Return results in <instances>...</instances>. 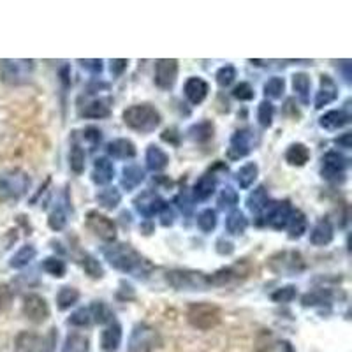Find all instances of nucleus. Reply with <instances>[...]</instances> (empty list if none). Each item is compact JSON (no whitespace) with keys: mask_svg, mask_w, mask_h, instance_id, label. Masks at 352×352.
Wrapping results in <instances>:
<instances>
[{"mask_svg":"<svg viewBox=\"0 0 352 352\" xmlns=\"http://www.w3.org/2000/svg\"><path fill=\"white\" fill-rule=\"evenodd\" d=\"M335 238V229L328 219H320L310 231V243L316 247H326Z\"/></svg>","mask_w":352,"mask_h":352,"instance_id":"nucleus-23","label":"nucleus"},{"mask_svg":"<svg viewBox=\"0 0 352 352\" xmlns=\"http://www.w3.org/2000/svg\"><path fill=\"white\" fill-rule=\"evenodd\" d=\"M160 138H162V141H166V143L173 144V146H178V144H180L182 136H180V132H178V129L169 127L160 134Z\"/></svg>","mask_w":352,"mask_h":352,"instance_id":"nucleus-58","label":"nucleus"},{"mask_svg":"<svg viewBox=\"0 0 352 352\" xmlns=\"http://www.w3.org/2000/svg\"><path fill=\"white\" fill-rule=\"evenodd\" d=\"M106 152H108V155L113 157V159L127 160V159H134L138 150H136V144L132 143L131 140H127V138H118V140L109 141L108 146H106Z\"/></svg>","mask_w":352,"mask_h":352,"instance_id":"nucleus-21","label":"nucleus"},{"mask_svg":"<svg viewBox=\"0 0 352 352\" xmlns=\"http://www.w3.org/2000/svg\"><path fill=\"white\" fill-rule=\"evenodd\" d=\"M80 62L81 67L85 69V71L92 72V74H100L102 72V67H104V62L100 60V58H88V60H78Z\"/></svg>","mask_w":352,"mask_h":352,"instance_id":"nucleus-57","label":"nucleus"},{"mask_svg":"<svg viewBox=\"0 0 352 352\" xmlns=\"http://www.w3.org/2000/svg\"><path fill=\"white\" fill-rule=\"evenodd\" d=\"M210 92V85L203 80V78L192 76L188 78L184 85V94L187 97V100L190 104L197 106L201 104L206 97H208Z\"/></svg>","mask_w":352,"mask_h":352,"instance_id":"nucleus-17","label":"nucleus"},{"mask_svg":"<svg viewBox=\"0 0 352 352\" xmlns=\"http://www.w3.org/2000/svg\"><path fill=\"white\" fill-rule=\"evenodd\" d=\"M21 312H23L25 319H28L34 324H43L44 320L50 317V305L46 298L32 292V294H27L23 298Z\"/></svg>","mask_w":352,"mask_h":352,"instance_id":"nucleus-11","label":"nucleus"},{"mask_svg":"<svg viewBox=\"0 0 352 352\" xmlns=\"http://www.w3.org/2000/svg\"><path fill=\"white\" fill-rule=\"evenodd\" d=\"M48 226L53 229V231H62V229L67 226V213L62 206H56L48 217Z\"/></svg>","mask_w":352,"mask_h":352,"instance_id":"nucleus-51","label":"nucleus"},{"mask_svg":"<svg viewBox=\"0 0 352 352\" xmlns=\"http://www.w3.org/2000/svg\"><path fill=\"white\" fill-rule=\"evenodd\" d=\"M32 180L28 173L20 168H11L0 173V201H18L28 192Z\"/></svg>","mask_w":352,"mask_h":352,"instance_id":"nucleus-3","label":"nucleus"},{"mask_svg":"<svg viewBox=\"0 0 352 352\" xmlns=\"http://www.w3.org/2000/svg\"><path fill=\"white\" fill-rule=\"evenodd\" d=\"M166 280L176 291H206L208 285V275L196 270L175 268L166 273Z\"/></svg>","mask_w":352,"mask_h":352,"instance_id":"nucleus-5","label":"nucleus"},{"mask_svg":"<svg viewBox=\"0 0 352 352\" xmlns=\"http://www.w3.org/2000/svg\"><path fill=\"white\" fill-rule=\"evenodd\" d=\"M124 124L132 131L141 132V134H150L155 131L162 122L159 109L152 104H132L122 115Z\"/></svg>","mask_w":352,"mask_h":352,"instance_id":"nucleus-2","label":"nucleus"},{"mask_svg":"<svg viewBox=\"0 0 352 352\" xmlns=\"http://www.w3.org/2000/svg\"><path fill=\"white\" fill-rule=\"evenodd\" d=\"M122 338H124V333H122L120 322L113 320L111 324H108V328L100 333V349L104 352H116L120 349Z\"/></svg>","mask_w":352,"mask_h":352,"instance_id":"nucleus-20","label":"nucleus"},{"mask_svg":"<svg viewBox=\"0 0 352 352\" xmlns=\"http://www.w3.org/2000/svg\"><path fill=\"white\" fill-rule=\"evenodd\" d=\"M43 270L55 278H64L67 273V266L60 257H46L43 261Z\"/></svg>","mask_w":352,"mask_h":352,"instance_id":"nucleus-43","label":"nucleus"},{"mask_svg":"<svg viewBox=\"0 0 352 352\" xmlns=\"http://www.w3.org/2000/svg\"><path fill=\"white\" fill-rule=\"evenodd\" d=\"M236 76H238V72H236V67H234V65H224V67H220L219 71H217L215 80H217V83H219V87L228 88L234 83Z\"/></svg>","mask_w":352,"mask_h":352,"instance_id":"nucleus-49","label":"nucleus"},{"mask_svg":"<svg viewBox=\"0 0 352 352\" xmlns=\"http://www.w3.org/2000/svg\"><path fill=\"white\" fill-rule=\"evenodd\" d=\"M292 212H294V206L287 199L278 201V203H270V206L264 212V219H266V224L270 228L275 229V231H282L287 226Z\"/></svg>","mask_w":352,"mask_h":352,"instance_id":"nucleus-14","label":"nucleus"},{"mask_svg":"<svg viewBox=\"0 0 352 352\" xmlns=\"http://www.w3.org/2000/svg\"><path fill=\"white\" fill-rule=\"evenodd\" d=\"M232 97L241 100V102H248V100H252L254 97H256V92H254L252 85L247 83V81H241V83L236 85L234 90H232Z\"/></svg>","mask_w":352,"mask_h":352,"instance_id":"nucleus-53","label":"nucleus"},{"mask_svg":"<svg viewBox=\"0 0 352 352\" xmlns=\"http://www.w3.org/2000/svg\"><path fill=\"white\" fill-rule=\"evenodd\" d=\"M187 320L188 324L199 331H210L220 324L222 310L210 301H197L188 307Z\"/></svg>","mask_w":352,"mask_h":352,"instance_id":"nucleus-4","label":"nucleus"},{"mask_svg":"<svg viewBox=\"0 0 352 352\" xmlns=\"http://www.w3.org/2000/svg\"><path fill=\"white\" fill-rule=\"evenodd\" d=\"M331 300V294L326 289H317V291L307 292L303 298H301V303L303 307H317V305H324Z\"/></svg>","mask_w":352,"mask_h":352,"instance_id":"nucleus-48","label":"nucleus"},{"mask_svg":"<svg viewBox=\"0 0 352 352\" xmlns=\"http://www.w3.org/2000/svg\"><path fill=\"white\" fill-rule=\"evenodd\" d=\"M250 272H252L250 263L247 259H241L238 263L231 264V266L220 268L215 273H212V275H208V285L210 287H224V285L232 284V282L247 278Z\"/></svg>","mask_w":352,"mask_h":352,"instance_id":"nucleus-9","label":"nucleus"},{"mask_svg":"<svg viewBox=\"0 0 352 352\" xmlns=\"http://www.w3.org/2000/svg\"><path fill=\"white\" fill-rule=\"evenodd\" d=\"M259 176V166L256 162H247L236 171V184L240 188H250Z\"/></svg>","mask_w":352,"mask_h":352,"instance_id":"nucleus-35","label":"nucleus"},{"mask_svg":"<svg viewBox=\"0 0 352 352\" xmlns=\"http://www.w3.org/2000/svg\"><path fill=\"white\" fill-rule=\"evenodd\" d=\"M37 347H39V336L32 331H21L14 338L16 352H36Z\"/></svg>","mask_w":352,"mask_h":352,"instance_id":"nucleus-38","label":"nucleus"},{"mask_svg":"<svg viewBox=\"0 0 352 352\" xmlns=\"http://www.w3.org/2000/svg\"><path fill=\"white\" fill-rule=\"evenodd\" d=\"M80 301V291L76 287H71V285H64L60 287L58 294H56V305L60 310H69L71 307Z\"/></svg>","mask_w":352,"mask_h":352,"instance_id":"nucleus-41","label":"nucleus"},{"mask_svg":"<svg viewBox=\"0 0 352 352\" xmlns=\"http://www.w3.org/2000/svg\"><path fill=\"white\" fill-rule=\"evenodd\" d=\"M113 178H115V166H113L111 160L108 157H99L94 162L92 169V182L99 187H104V185L111 184Z\"/></svg>","mask_w":352,"mask_h":352,"instance_id":"nucleus-19","label":"nucleus"},{"mask_svg":"<svg viewBox=\"0 0 352 352\" xmlns=\"http://www.w3.org/2000/svg\"><path fill=\"white\" fill-rule=\"evenodd\" d=\"M166 204V201L160 197V194H157L155 190L148 188L141 192L140 196L134 199V208L140 215H143L144 219H152V217L159 215V212L162 210V206Z\"/></svg>","mask_w":352,"mask_h":352,"instance_id":"nucleus-16","label":"nucleus"},{"mask_svg":"<svg viewBox=\"0 0 352 352\" xmlns=\"http://www.w3.org/2000/svg\"><path fill=\"white\" fill-rule=\"evenodd\" d=\"M338 97V87H336L335 80L328 74H322L320 76V87H319V92L316 94V109H322L324 106L331 104L333 100H336Z\"/></svg>","mask_w":352,"mask_h":352,"instance_id":"nucleus-18","label":"nucleus"},{"mask_svg":"<svg viewBox=\"0 0 352 352\" xmlns=\"http://www.w3.org/2000/svg\"><path fill=\"white\" fill-rule=\"evenodd\" d=\"M111 100L109 99H96L92 102H88L83 108L81 115L85 118H94V120H102V118H108L111 115Z\"/></svg>","mask_w":352,"mask_h":352,"instance_id":"nucleus-29","label":"nucleus"},{"mask_svg":"<svg viewBox=\"0 0 352 352\" xmlns=\"http://www.w3.org/2000/svg\"><path fill=\"white\" fill-rule=\"evenodd\" d=\"M217 252H219L220 256H231V254L234 252V245L229 240H226V238H220V240L217 241Z\"/></svg>","mask_w":352,"mask_h":352,"instance_id":"nucleus-60","label":"nucleus"},{"mask_svg":"<svg viewBox=\"0 0 352 352\" xmlns=\"http://www.w3.org/2000/svg\"><path fill=\"white\" fill-rule=\"evenodd\" d=\"M273 116H275V106L268 99H264L257 106V122H259L261 127L268 129L273 125Z\"/></svg>","mask_w":352,"mask_h":352,"instance_id":"nucleus-44","label":"nucleus"},{"mask_svg":"<svg viewBox=\"0 0 352 352\" xmlns=\"http://www.w3.org/2000/svg\"><path fill=\"white\" fill-rule=\"evenodd\" d=\"M285 229H287V234L291 240H300L308 229V220L305 217V213L300 212V210H294Z\"/></svg>","mask_w":352,"mask_h":352,"instance_id":"nucleus-33","label":"nucleus"},{"mask_svg":"<svg viewBox=\"0 0 352 352\" xmlns=\"http://www.w3.org/2000/svg\"><path fill=\"white\" fill-rule=\"evenodd\" d=\"M188 138L196 143H208L210 140H213V134H215V125L210 120H201L197 124L190 125L188 129Z\"/></svg>","mask_w":352,"mask_h":352,"instance_id":"nucleus-31","label":"nucleus"},{"mask_svg":"<svg viewBox=\"0 0 352 352\" xmlns=\"http://www.w3.org/2000/svg\"><path fill=\"white\" fill-rule=\"evenodd\" d=\"M80 264H81V268L85 270V273H87L90 278H96V280H99V278H102V276H104V268H102V264H100V261H97V257H94L92 254L85 252L83 256H81Z\"/></svg>","mask_w":352,"mask_h":352,"instance_id":"nucleus-40","label":"nucleus"},{"mask_svg":"<svg viewBox=\"0 0 352 352\" xmlns=\"http://www.w3.org/2000/svg\"><path fill=\"white\" fill-rule=\"evenodd\" d=\"M88 310H90L92 320H96L97 324H111L113 320H115L111 308H109L104 301H94Z\"/></svg>","mask_w":352,"mask_h":352,"instance_id":"nucleus-39","label":"nucleus"},{"mask_svg":"<svg viewBox=\"0 0 352 352\" xmlns=\"http://www.w3.org/2000/svg\"><path fill=\"white\" fill-rule=\"evenodd\" d=\"M141 231H144V234H152L153 228L150 224H143L141 226Z\"/></svg>","mask_w":352,"mask_h":352,"instance_id":"nucleus-63","label":"nucleus"},{"mask_svg":"<svg viewBox=\"0 0 352 352\" xmlns=\"http://www.w3.org/2000/svg\"><path fill=\"white\" fill-rule=\"evenodd\" d=\"M292 90L296 92L298 99L308 104L310 102V90H312V80L307 72H296L292 74Z\"/></svg>","mask_w":352,"mask_h":352,"instance_id":"nucleus-30","label":"nucleus"},{"mask_svg":"<svg viewBox=\"0 0 352 352\" xmlns=\"http://www.w3.org/2000/svg\"><path fill=\"white\" fill-rule=\"evenodd\" d=\"M270 203H272V201H270V194L264 185H259L257 188H254L252 192L248 194L247 197V208L252 213H256V215H261V213L266 212Z\"/></svg>","mask_w":352,"mask_h":352,"instance_id":"nucleus-26","label":"nucleus"},{"mask_svg":"<svg viewBox=\"0 0 352 352\" xmlns=\"http://www.w3.org/2000/svg\"><path fill=\"white\" fill-rule=\"evenodd\" d=\"M178 78V60L175 58H159L155 62V85L162 90H171Z\"/></svg>","mask_w":352,"mask_h":352,"instance_id":"nucleus-15","label":"nucleus"},{"mask_svg":"<svg viewBox=\"0 0 352 352\" xmlns=\"http://www.w3.org/2000/svg\"><path fill=\"white\" fill-rule=\"evenodd\" d=\"M104 257L111 264V268L136 276V278H144L152 270L148 259H144L136 248L129 243H111L104 248Z\"/></svg>","mask_w":352,"mask_h":352,"instance_id":"nucleus-1","label":"nucleus"},{"mask_svg":"<svg viewBox=\"0 0 352 352\" xmlns=\"http://www.w3.org/2000/svg\"><path fill=\"white\" fill-rule=\"evenodd\" d=\"M351 122L347 109H331L319 118V125L324 131H340Z\"/></svg>","mask_w":352,"mask_h":352,"instance_id":"nucleus-22","label":"nucleus"},{"mask_svg":"<svg viewBox=\"0 0 352 352\" xmlns=\"http://www.w3.org/2000/svg\"><path fill=\"white\" fill-rule=\"evenodd\" d=\"M254 143H256V134L252 129H240L232 134L231 141H229L228 157L231 160L243 159L252 152Z\"/></svg>","mask_w":352,"mask_h":352,"instance_id":"nucleus-12","label":"nucleus"},{"mask_svg":"<svg viewBox=\"0 0 352 352\" xmlns=\"http://www.w3.org/2000/svg\"><path fill=\"white\" fill-rule=\"evenodd\" d=\"M9 303H11V291H9L8 285L0 284V312H2Z\"/></svg>","mask_w":352,"mask_h":352,"instance_id":"nucleus-61","label":"nucleus"},{"mask_svg":"<svg viewBox=\"0 0 352 352\" xmlns=\"http://www.w3.org/2000/svg\"><path fill=\"white\" fill-rule=\"evenodd\" d=\"M349 166V160L342 155L340 152H331L326 153L322 157V168H320V175L328 182H344L345 178V169Z\"/></svg>","mask_w":352,"mask_h":352,"instance_id":"nucleus-13","label":"nucleus"},{"mask_svg":"<svg viewBox=\"0 0 352 352\" xmlns=\"http://www.w3.org/2000/svg\"><path fill=\"white\" fill-rule=\"evenodd\" d=\"M160 344H162V338L159 331L146 322H140L132 328L127 349L129 352H153L160 347Z\"/></svg>","mask_w":352,"mask_h":352,"instance_id":"nucleus-7","label":"nucleus"},{"mask_svg":"<svg viewBox=\"0 0 352 352\" xmlns=\"http://www.w3.org/2000/svg\"><path fill=\"white\" fill-rule=\"evenodd\" d=\"M87 228L96 234L99 240L106 243H115L116 240V224L104 213H99L97 210H90L85 217Z\"/></svg>","mask_w":352,"mask_h":352,"instance_id":"nucleus-10","label":"nucleus"},{"mask_svg":"<svg viewBox=\"0 0 352 352\" xmlns=\"http://www.w3.org/2000/svg\"><path fill=\"white\" fill-rule=\"evenodd\" d=\"M144 159H146V168L153 173L164 171L169 166V155L157 144H150L148 148H146Z\"/></svg>","mask_w":352,"mask_h":352,"instance_id":"nucleus-25","label":"nucleus"},{"mask_svg":"<svg viewBox=\"0 0 352 352\" xmlns=\"http://www.w3.org/2000/svg\"><path fill=\"white\" fill-rule=\"evenodd\" d=\"M96 199L99 206H102L104 210H115L120 204L122 192L116 187H106L100 192H97Z\"/></svg>","mask_w":352,"mask_h":352,"instance_id":"nucleus-36","label":"nucleus"},{"mask_svg":"<svg viewBox=\"0 0 352 352\" xmlns=\"http://www.w3.org/2000/svg\"><path fill=\"white\" fill-rule=\"evenodd\" d=\"M176 204H178V208L182 210V213L190 215V212H192L194 208V199L190 197V194H188L187 190H182V192L176 196Z\"/></svg>","mask_w":352,"mask_h":352,"instance_id":"nucleus-55","label":"nucleus"},{"mask_svg":"<svg viewBox=\"0 0 352 352\" xmlns=\"http://www.w3.org/2000/svg\"><path fill=\"white\" fill-rule=\"evenodd\" d=\"M310 148L303 143H292L289 144V148L285 150V162L289 166H296V168H303L310 160Z\"/></svg>","mask_w":352,"mask_h":352,"instance_id":"nucleus-27","label":"nucleus"},{"mask_svg":"<svg viewBox=\"0 0 352 352\" xmlns=\"http://www.w3.org/2000/svg\"><path fill=\"white\" fill-rule=\"evenodd\" d=\"M90 351V340L81 333H69L62 345V352H88Z\"/></svg>","mask_w":352,"mask_h":352,"instance_id":"nucleus-37","label":"nucleus"},{"mask_svg":"<svg viewBox=\"0 0 352 352\" xmlns=\"http://www.w3.org/2000/svg\"><path fill=\"white\" fill-rule=\"evenodd\" d=\"M67 322L71 326H76V328H87V326H90V322H92L90 310H88V308H78L76 312L71 314Z\"/></svg>","mask_w":352,"mask_h":352,"instance_id":"nucleus-52","label":"nucleus"},{"mask_svg":"<svg viewBox=\"0 0 352 352\" xmlns=\"http://www.w3.org/2000/svg\"><path fill=\"white\" fill-rule=\"evenodd\" d=\"M268 268L276 275H296L305 270V259L296 250H282L270 257Z\"/></svg>","mask_w":352,"mask_h":352,"instance_id":"nucleus-8","label":"nucleus"},{"mask_svg":"<svg viewBox=\"0 0 352 352\" xmlns=\"http://www.w3.org/2000/svg\"><path fill=\"white\" fill-rule=\"evenodd\" d=\"M85 162H87V153L80 144H74L69 153V166H71L72 173L81 175L85 171Z\"/></svg>","mask_w":352,"mask_h":352,"instance_id":"nucleus-46","label":"nucleus"},{"mask_svg":"<svg viewBox=\"0 0 352 352\" xmlns=\"http://www.w3.org/2000/svg\"><path fill=\"white\" fill-rule=\"evenodd\" d=\"M335 143L345 150L351 148V132H345V134H342L340 138H336Z\"/></svg>","mask_w":352,"mask_h":352,"instance_id":"nucleus-62","label":"nucleus"},{"mask_svg":"<svg viewBox=\"0 0 352 352\" xmlns=\"http://www.w3.org/2000/svg\"><path fill=\"white\" fill-rule=\"evenodd\" d=\"M217 190V176L213 173H204L192 187V199L208 201Z\"/></svg>","mask_w":352,"mask_h":352,"instance_id":"nucleus-24","label":"nucleus"},{"mask_svg":"<svg viewBox=\"0 0 352 352\" xmlns=\"http://www.w3.org/2000/svg\"><path fill=\"white\" fill-rule=\"evenodd\" d=\"M264 96L270 97V99H280L285 92V80L280 76L270 78L263 87Z\"/></svg>","mask_w":352,"mask_h":352,"instance_id":"nucleus-42","label":"nucleus"},{"mask_svg":"<svg viewBox=\"0 0 352 352\" xmlns=\"http://www.w3.org/2000/svg\"><path fill=\"white\" fill-rule=\"evenodd\" d=\"M159 217H160V224L164 226V228H171V226L175 224L176 213L175 210H173L171 204L166 203L164 206H162V210L159 212Z\"/></svg>","mask_w":352,"mask_h":352,"instance_id":"nucleus-56","label":"nucleus"},{"mask_svg":"<svg viewBox=\"0 0 352 352\" xmlns=\"http://www.w3.org/2000/svg\"><path fill=\"white\" fill-rule=\"evenodd\" d=\"M217 224H219V219H217L215 210L206 208L197 215V228L203 232H212L217 228Z\"/></svg>","mask_w":352,"mask_h":352,"instance_id":"nucleus-47","label":"nucleus"},{"mask_svg":"<svg viewBox=\"0 0 352 352\" xmlns=\"http://www.w3.org/2000/svg\"><path fill=\"white\" fill-rule=\"evenodd\" d=\"M248 220L245 217V213L241 210L234 208L229 212V215L226 217V229H228L229 234L232 236H241L245 231H247Z\"/></svg>","mask_w":352,"mask_h":352,"instance_id":"nucleus-32","label":"nucleus"},{"mask_svg":"<svg viewBox=\"0 0 352 352\" xmlns=\"http://www.w3.org/2000/svg\"><path fill=\"white\" fill-rule=\"evenodd\" d=\"M144 182V169L138 164H129L122 169L120 184L125 190H134Z\"/></svg>","mask_w":352,"mask_h":352,"instance_id":"nucleus-28","label":"nucleus"},{"mask_svg":"<svg viewBox=\"0 0 352 352\" xmlns=\"http://www.w3.org/2000/svg\"><path fill=\"white\" fill-rule=\"evenodd\" d=\"M238 201H240V196L232 187H224L220 190L219 199H217V204H219L220 210H234L236 208Z\"/></svg>","mask_w":352,"mask_h":352,"instance_id":"nucleus-45","label":"nucleus"},{"mask_svg":"<svg viewBox=\"0 0 352 352\" xmlns=\"http://www.w3.org/2000/svg\"><path fill=\"white\" fill-rule=\"evenodd\" d=\"M83 140L87 141L92 148H96L97 144L102 141V132H100V129L96 127V125H88V127L83 129Z\"/></svg>","mask_w":352,"mask_h":352,"instance_id":"nucleus-54","label":"nucleus"},{"mask_svg":"<svg viewBox=\"0 0 352 352\" xmlns=\"http://www.w3.org/2000/svg\"><path fill=\"white\" fill-rule=\"evenodd\" d=\"M36 69V62L34 60H0V80L4 81L9 87H20L30 81Z\"/></svg>","mask_w":352,"mask_h":352,"instance_id":"nucleus-6","label":"nucleus"},{"mask_svg":"<svg viewBox=\"0 0 352 352\" xmlns=\"http://www.w3.org/2000/svg\"><path fill=\"white\" fill-rule=\"evenodd\" d=\"M298 289L296 285H284V287L276 289L272 294V300L275 303H291V301L296 300Z\"/></svg>","mask_w":352,"mask_h":352,"instance_id":"nucleus-50","label":"nucleus"},{"mask_svg":"<svg viewBox=\"0 0 352 352\" xmlns=\"http://www.w3.org/2000/svg\"><path fill=\"white\" fill-rule=\"evenodd\" d=\"M129 60L125 58H116V60H111V65H109V72H111L113 78H118L124 74V71L127 69Z\"/></svg>","mask_w":352,"mask_h":352,"instance_id":"nucleus-59","label":"nucleus"},{"mask_svg":"<svg viewBox=\"0 0 352 352\" xmlns=\"http://www.w3.org/2000/svg\"><path fill=\"white\" fill-rule=\"evenodd\" d=\"M36 256H37V248L34 247V245L27 243V245H23V247H21L20 250H18V252L11 257V261H9V266H11L12 270H23V268H27L28 264L32 263L34 259H36Z\"/></svg>","mask_w":352,"mask_h":352,"instance_id":"nucleus-34","label":"nucleus"}]
</instances>
